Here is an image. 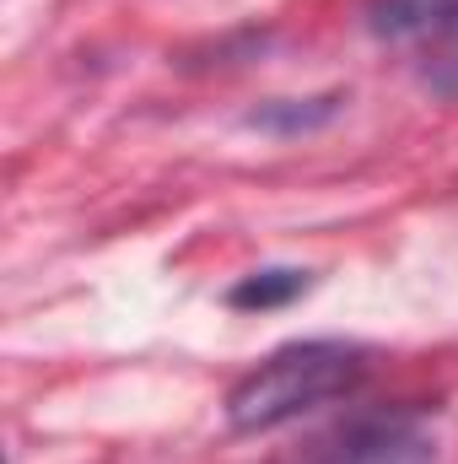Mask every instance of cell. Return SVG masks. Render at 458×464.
Here are the masks:
<instances>
[{
  "mask_svg": "<svg viewBox=\"0 0 458 464\" xmlns=\"http://www.w3.org/2000/svg\"><path fill=\"white\" fill-rule=\"evenodd\" d=\"M367 346L356 341H291L270 351L253 372H243L227 394V427L232 432H275L302 421L308 411L345 400L367 378Z\"/></svg>",
  "mask_w": 458,
  "mask_h": 464,
  "instance_id": "1",
  "label": "cell"
},
{
  "mask_svg": "<svg viewBox=\"0 0 458 464\" xmlns=\"http://www.w3.org/2000/svg\"><path fill=\"white\" fill-rule=\"evenodd\" d=\"M432 432L421 416L394 411V416H356L340 432L319 438L308 464H432Z\"/></svg>",
  "mask_w": 458,
  "mask_h": 464,
  "instance_id": "2",
  "label": "cell"
},
{
  "mask_svg": "<svg viewBox=\"0 0 458 464\" xmlns=\"http://www.w3.org/2000/svg\"><path fill=\"white\" fill-rule=\"evenodd\" d=\"M458 22V0H372L367 5V27L377 38L394 44H432Z\"/></svg>",
  "mask_w": 458,
  "mask_h": 464,
  "instance_id": "3",
  "label": "cell"
},
{
  "mask_svg": "<svg viewBox=\"0 0 458 464\" xmlns=\"http://www.w3.org/2000/svg\"><path fill=\"white\" fill-rule=\"evenodd\" d=\"M308 286H313L308 270H253L227 292V303L232 308H281V303L302 297Z\"/></svg>",
  "mask_w": 458,
  "mask_h": 464,
  "instance_id": "4",
  "label": "cell"
},
{
  "mask_svg": "<svg viewBox=\"0 0 458 464\" xmlns=\"http://www.w3.org/2000/svg\"><path fill=\"white\" fill-rule=\"evenodd\" d=\"M335 109H340V98H281V103L253 109L248 124L275 130V135H297V130H319L324 119H335Z\"/></svg>",
  "mask_w": 458,
  "mask_h": 464,
  "instance_id": "5",
  "label": "cell"
},
{
  "mask_svg": "<svg viewBox=\"0 0 458 464\" xmlns=\"http://www.w3.org/2000/svg\"><path fill=\"white\" fill-rule=\"evenodd\" d=\"M421 82H426L437 98H453L458 103V22L443 38H432V44L421 49Z\"/></svg>",
  "mask_w": 458,
  "mask_h": 464,
  "instance_id": "6",
  "label": "cell"
}]
</instances>
